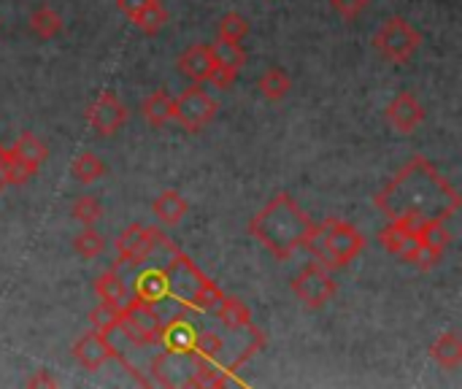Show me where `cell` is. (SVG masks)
Returning <instances> with one entry per match:
<instances>
[{
  "mask_svg": "<svg viewBox=\"0 0 462 389\" xmlns=\"http://www.w3.org/2000/svg\"><path fill=\"white\" fill-rule=\"evenodd\" d=\"M376 208L390 219L403 214H420L425 219H449L460 211V192L439 173V168L425 160L414 157L406 162L395 179L374 198Z\"/></svg>",
  "mask_w": 462,
  "mask_h": 389,
  "instance_id": "obj_1",
  "label": "cell"
},
{
  "mask_svg": "<svg viewBox=\"0 0 462 389\" xmlns=\"http://www.w3.org/2000/svg\"><path fill=\"white\" fill-rule=\"evenodd\" d=\"M317 225L306 217V211L290 198V195H276L271 198L249 222V233L276 257V260H290L295 252L306 249L311 241Z\"/></svg>",
  "mask_w": 462,
  "mask_h": 389,
  "instance_id": "obj_2",
  "label": "cell"
},
{
  "mask_svg": "<svg viewBox=\"0 0 462 389\" xmlns=\"http://www.w3.org/2000/svg\"><path fill=\"white\" fill-rule=\"evenodd\" d=\"M165 279H168V298L181 309V311H214L217 303L225 298V292L179 249L173 257L162 265Z\"/></svg>",
  "mask_w": 462,
  "mask_h": 389,
  "instance_id": "obj_3",
  "label": "cell"
},
{
  "mask_svg": "<svg viewBox=\"0 0 462 389\" xmlns=\"http://www.w3.org/2000/svg\"><path fill=\"white\" fill-rule=\"evenodd\" d=\"M306 249L325 268H346L355 257L363 255L365 236L349 222L328 219V222L317 225V230H314L311 241L306 244Z\"/></svg>",
  "mask_w": 462,
  "mask_h": 389,
  "instance_id": "obj_4",
  "label": "cell"
},
{
  "mask_svg": "<svg viewBox=\"0 0 462 389\" xmlns=\"http://www.w3.org/2000/svg\"><path fill=\"white\" fill-rule=\"evenodd\" d=\"M116 330H122L141 349L157 347V338L162 330L160 309H154L152 303H143L138 298H127V303L122 306V317H119Z\"/></svg>",
  "mask_w": 462,
  "mask_h": 389,
  "instance_id": "obj_5",
  "label": "cell"
},
{
  "mask_svg": "<svg viewBox=\"0 0 462 389\" xmlns=\"http://www.w3.org/2000/svg\"><path fill=\"white\" fill-rule=\"evenodd\" d=\"M376 51L387 60V62H406L414 57V51L422 46V35L420 30H414L403 16H393L382 24V30L374 38Z\"/></svg>",
  "mask_w": 462,
  "mask_h": 389,
  "instance_id": "obj_6",
  "label": "cell"
},
{
  "mask_svg": "<svg viewBox=\"0 0 462 389\" xmlns=\"http://www.w3.org/2000/svg\"><path fill=\"white\" fill-rule=\"evenodd\" d=\"M336 279L330 276V268L319 263H309L298 271L292 279V292L306 309H322L336 298Z\"/></svg>",
  "mask_w": 462,
  "mask_h": 389,
  "instance_id": "obj_7",
  "label": "cell"
},
{
  "mask_svg": "<svg viewBox=\"0 0 462 389\" xmlns=\"http://www.w3.org/2000/svg\"><path fill=\"white\" fill-rule=\"evenodd\" d=\"M217 100L200 87V84H192L187 87L179 97H176V106H173V119L187 130V133H200L214 116H217Z\"/></svg>",
  "mask_w": 462,
  "mask_h": 389,
  "instance_id": "obj_8",
  "label": "cell"
},
{
  "mask_svg": "<svg viewBox=\"0 0 462 389\" xmlns=\"http://www.w3.org/2000/svg\"><path fill=\"white\" fill-rule=\"evenodd\" d=\"M87 119H89V127L97 133V135H114L119 127H125L127 122V106L114 95V92H103L87 111Z\"/></svg>",
  "mask_w": 462,
  "mask_h": 389,
  "instance_id": "obj_9",
  "label": "cell"
},
{
  "mask_svg": "<svg viewBox=\"0 0 462 389\" xmlns=\"http://www.w3.org/2000/svg\"><path fill=\"white\" fill-rule=\"evenodd\" d=\"M195 336H198V328L184 317V311H176L171 320H162L157 347L165 355H192Z\"/></svg>",
  "mask_w": 462,
  "mask_h": 389,
  "instance_id": "obj_10",
  "label": "cell"
},
{
  "mask_svg": "<svg viewBox=\"0 0 462 389\" xmlns=\"http://www.w3.org/2000/svg\"><path fill=\"white\" fill-rule=\"evenodd\" d=\"M73 357L81 368L87 371H97L100 366H106L111 357H116V349L111 347L108 336L100 330H87L76 344H73Z\"/></svg>",
  "mask_w": 462,
  "mask_h": 389,
  "instance_id": "obj_11",
  "label": "cell"
},
{
  "mask_svg": "<svg viewBox=\"0 0 462 389\" xmlns=\"http://www.w3.org/2000/svg\"><path fill=\"white\" fill-rule=\"evenodd\" d=\"M149 246H152V227H143V225H130L119 238H116V257H119V265H143L146 263V255H149Z\"/></svg>",
  "mask_w": 462,
  "mask_h": 389,
  "instance_id": "obj_12",
  "label": "cell"
},
{
  "mask_svg": "<svg viewBox=\"0 0 462 389\" xmlns=\"http://www.w3.org/2000/svg\"><path fill=\"white\" fill-rule=\"evenodd\" d=\"M130 298H138V301L152 303V306L165 303L168 301V279H165V271L160 265H146L143 271H138L135 279H133V284H130Z\"/></svg>",
  "mask_w": 462,
  "mask_h": 389,
  "instance_id": "obj_13",
  "label": "cell"
},
{
  "mask_svg": "<svg viewBox=\"0 0 462 389\" xmlns=\"http://www.w3.org/2000/svg\"><path fill=\"white\" fill-rule=\"evenodd\" d=\"M422 119H425V108H422V103H420L411 92L395 95L393 103L387 106V122H390L398 133H403V135L414 133V130L422 125Z\"/></svg>",
  "mask_w": 462,
  "mask_h": 389,
  "instance_id": "obj_14",
  "label": "cell"
},
{
  "mask_svg": "<svg viewBox=\"0 0 462 389\" xmlns=\"http://www.w3.org/2000/svg\"><path fill=\"white\" fill-rule=\"evenodd\" d=\"M217 62H214V54H211V46L208 43H195L189 46L181 57H179V70L184 76H189L195 84H203L211 79Z\"/></svg>",
  "mask_w": 462,
  "mask_h": 389,
  "instance_id": "obj_15",
  "label": "cell"
},
{
  "mask_svg": "<svg viewBox=\"0 0 462 389\" xmlns=\"http://www.w3.org/2000/svg\"><path fill=\"white\" fill-rule=\"evenodd\" d=\"M187 211H189V206H187V200L181 198V192H176V190H162V192L154 198V203H152L154 219H157L160 225H168V227L179 225V222L187 217Z\"/></svg>",
  "mask_w": 462,
  "mask_h": 389,
  "instance_id": "obj_16",
  "label": "cell"
},
{
  "mask_svg": "<svg viewBox=\"0 0 462 389\" xmlns=\"http://www.w3.org/2000/svg\"><path fill=\"white\" fill-rule=\"evenodd\" d=\"M173 106H176V97L171 92H165V89H157L143 100L141 114L152 127H162V125H168L173 119Z\"/></svg>",
  "mask_w": 462,
  "mask_h": 389,
  "instance_id": "obj_17",
  "label": "cell"
},
{
  "mask_svg": "<svg viewBox=\"0 0 462 389\" xmlns=\"http://www.w3.org/2000/svg\"><path fill=\"white\" fill-rule=\"evenodd\" d=\"M92 287H95V292H97L100 301L114 303V306H125L127 298H130V287L125 284V279H122V273H119L116 268L100 273V276L92 282Z\"/></svg>",
  "mask_w": 462,
  "mask_h": 389,
  "instance_id": "obj_18",
  "label": "cell"
},
{
  "mask_svg": "<svg viewBox=\"0 0 462 389\" xmlns=\"http://www.w3.org/2000/svg\"><path fill=\"white\" fill-rule=\"evenodd\" d=\"M214 314H217V320H219L227 330H233V333H238L241 328L252 325V309H249L241 298H222V301L217 303Z\"/></svg>",
  "mask_w": 462,
  "mask_h": 389,
  "instance_id": "obj_19",
  "label": "cell"
},
{
  "mask_svg": "<svg viewBox=\"0 0 462 389\" xmlns=\"http://www.w3.org/2000/svg\"><path fill=\"white\" fill-rule=\"evenodd\" d=\"M430 352H433V360L447 371H457L462 366V338L452 330L444 333L441 338H436Z\"/></svg>",
  "mask_w": 462,
  "mask_h": 389,
  "instance_id": "obj_20",
  "label": "cell"
},
{
  "mask_svg": "<svg viewBox=\"0 0 462 389\" xmlns=\"http://www.w3.org/2000/svg\"><path fill=\"white\" fill-rule=\"evenodd\" d=\"M379 241H382V246H384L393 257H401V260H406V257L411 255V249L420 244L417 236L406 233V230H403L401 225H395V222H390V225L382 230Z\"/></svg>",
  "mask_w": 462,
  "mask_h": 389,
  "instance_id": "obj_21",
  "label": "cell"
},
{
  "mask_svg": "<svg viewBox=\"0 0 462 389\" xmlns=\"http://www.w3.org/2000/svg\"><path fill=\"white\" fill-rule=\"evenodd\" d=\"M290 89H292V81H290V76H287L282 68H268V70L260 76V92H263V97L271 100V103L284 100V97L290 95Z\"/></svg>",
  "mask_w": 462,
  "mask_h": 389,
  "instance_id": "obj_22",
  "label": "cell"
},
{
  "mask_svg": "<svg viewBox=\"0 0 462 389\" xmlns=\"http://www.w3.org/2000/svg\"><path fill=\"white\" fill-rule=\"evenodd\" d=\"M30 30H32L38 38L49 41V38L60 35V30H62V16H60L54 8H49V5L35 8V11L30 14Z\"/></svg>",
  "mask_w": 462,
  "mask_h": 389,
  "instance_id": "obj_23",
  "label": "cell"
},
{
  "mask_svg": "<svg viewBox=\"0 0 462 389\" xmlns=\"http://www.w3.org/2000/svg\"><path fill=\"white\" fill-rule=\"evenodd\" d=\"M11 152H14L16 157L27 160L30 165H35V168H41V165L46 162V157H49L43 141H41L38 135H32V133H22V135L16 138V144L11 146Z\"/></svg>",
  "mask_w": 462,
  "mask_h": 389,
  "instance_id": "obj_24",
  "label": "cell"
},
{
  "mask_svg": "<svg viewBox=\"0 0 462 389\" xmlns=\"http://www.w3.org/2000/svg\"><path fill=\"white\" fill-rule=\"evenodd\" d=\"M70 171H73L79 184H92V181L106 176V165H103V160L95 152H81Z\"/></svg>",
  "mask_w": 462,
  "mask_h": 389,
  "instance_id": "obj_25",
  "label": "cell"
},
{
  "mask_svg": "<svg viewBox=\"0 0 462 389\" xmlns=\"http://www.w3.org/2000/svg\"><path fill=\"white\" fill-rule=\"evenodd\" d=\"M133 22H135L146 35H154V32H160V30L168 24V11H165V5H162L160 0H152L143 11H138V14L133 16Z\"/></svg>",
  "mask_w": 462,
  "mask_h": 389,
  "instance_id": "obj_26",
  "label": "cell"
},
{
  "mask_svg": "<svg viewBox=\"0 0 462 389\" xmlns=\"http://www.w3.org/2000/svg\"><path fill=\"white\" fill-rule=\"evenodd\" d=\"M3 173H5V184H27V181L38 173V168L30 165L27 160L16 157V154L8 149L5 157H3Z\"/></svg>",
  "mask_w": 462,
  "mask_h": 389,
  "instance_id": "obj_27",
  "label": "cell"
},
{
  "mask_svg": "<svg viewBox=\"0 0 462 389\" xmlns=\"http://www.w3.org/2000/svg\"><path fill=\"white\" fill-rule=\"evenodd\" d=\"M103 249H106V238L95 230V225H92V227H84V230L73 238V252H76L79 257H84V260L100 257Z\"/></svg>",
  "mask_w": 462,
  "mask_h": 389,
  "instance_id": "obj_28",
  "label": "cell"
},
{
  "mask_svg": "<svg viewBox=\"0 0 462 389\" xmlns=\"http://www.w3.org/2000/svg\"><path fill=\"white\" fill-rule=\"evenodd\" d=\"M119 317H122V306H114V303H106V301H100L92 311H89V322H92V328L95 330H100V333H114L116 328H119Z\"/></svg>",
  "mask_w": 462,
  "mask_h": 389,
  "instance_id": "obj_29",
  "label": "cell"
},
{
  "mask_svg": "<svg viewBox=\"0 0 462 389\" xmlns=\"http://www.w3.org/2000/svg\"><path fill=\"white\" fill-rule=\"evenodd\" d=\"M211 54L217 65H225L233 70H241V65L246 62V51L241 49V43H233V41H217L211 46Z\"/></svg>",
  "mask_w": 462,
  "mask_h": 389,
  "instance_id": "obj_30",
  "label": "cell"
},
{
  "mask_svg": "<svg viewBox=\"0 0 462 389\" xmlns=\"http://www.w3.org/2000/svg\"><path fill=\"white\" fill-rule=\"evenodd\" d=\"M222 349H225V338L219 333H211V330H198L195 336V344H192V355L195 357H203V360H219L222 357Z\"/></svg>",
  "mask_w": 462,
  "mask_h": 389,
  "instance_id": "obj_31",
  "label": "cell"
},
{
  "mask_svg": "<svg viewBox=\"0 0 462 389\" xmlns=\"http://www.w3.org/2000/svg\"><path fill=\"white\" fill-rule=\"evenodd\" d=\"M249 35V22L246 16L230 11L219 19V41H233V43H241L244 38Z\"/></svg>",
  "mask_w": 462,
  "mask_h": 389,
  "instance_id": "obj_32",
  "label": "cell"
},
{
  "mask_svg": "<svg viewBox=\"0 0 462 389\" xmlns=\"http://www.w3.org/2000/svg\"><path fill=\"white\" fill-rule=\"evenodd\" d=\"M420 244L444 252V249L452 244V233L447 230V225H444L441 219H430V222L422 227V233H420Z\"/></svg>",
  "mask_w": 462,
  "mask_h": 389,
  "instance_id": "obj_33",
  "label": "cell"
},
{
  "mask_svg": "<svg viewBox=\"0 0 462 389\" xmlns=\"http://www.w3.org/2000/svg\"><path fill=\"white\" fill-rule=\"evenodd\" d=\"M73 219L76 222H81L84 227H92L100 217H103V208H100V203L92 198V195H81L76 203H73Z\"/></svg>",
  "mask_w": 462,
  "mask_h": 389,
  "instance_id": "obj_34",
  "label": "cell"
},
{
  "mask_svg": "<svg viewBox=\"0 0 462 389\" xmlns=\"http://www.w3.org/2000/svg\"><path fill=\"white\" fill-rule=\"evenodd\" d=\"M441 257H444V252L430 249V246H425V244H417V246L411 249V255L406 257V263H411V265L420 268V271H433V268L441 263Z\"/></svg>",
  "mask_w": 462,
  "mask_h": 389,
  "instance_id": "obj_35",
  "label": "cell"
},
{
  "mask_svg": "<svg viewBox=\"0 0 462 389\" xmlns=\"http://www.w3.org/2000/svg\"><path fill=\"white\" fill-rule=\"evenodd\" d=\"M330 3L344 19H357L368 8V0H330Z\"/></svg>",
  "mask_w": 462,
  "mask_h": 389,
  "instance_id": "obj_36",
  "label": "cell"
},
{
  "mask_svg": "<svg viewBox=\"0 0 462 389\" xmlns=\"http://www.w3.org/2000/svg\"><path fill=\"white\" fill-rule=\"evenodd\" d=\"M152 0H116V5H119V11L125 14V16H135L138 11H143L146 5H149Z\"/></svg>",
  "mask_w": 462,
  "mask_h": 389,
  "instance_id": "obj_37",
  "label": "cell"
},
{
  "mask_svg": "<svg viewBox=\"0 0 462 389\" xmlns=\"http://www.w3.org/2000/svg\"><path fill=\"white\" fill-rule=\"evenodd\" d=\"M27 387H57V379H54L49 371H43V368H41L35 376H30V379H27Z\"/></svg>",
  "mask_w": 462,
  "mask_h": 389,
  "instance_id": "obj_38",
  "label": "cell"
},
{
  "mask_svg": "<svg viewBox=\"0 0 462 389\" xmlns=\"http://www.w3.org/2000/svg\"><path fill=\"white\" fill-rule=\"evenodd\" d=\"M3 157H5V149L0 146V162H3Z\"/></svg>",
  "mask_w": 462,
  "mask_h": 389,
  "instance_id": "obj_39",
  "label": "cell"
}]
</instances>
